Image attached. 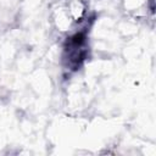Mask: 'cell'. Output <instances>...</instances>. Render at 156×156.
Returning a JSON list of instances; mask_svg holds the SVG:
<instances>
[{"mask_svg": "<svg viewBox=\"0 0 156 156\" xmlns=\"http://www.w3.org/2000/svg\"><path fill=\"white\" fill-rule=\"evenodd\" d=\"M88 32L78 30L66 38L62 46V65L68 72L78 71L88 58Z\"/></svg>", "mask_w": 156, "mask_h": 156, "instance_id": "obj_1", "label": "cell"}]
</instances>
